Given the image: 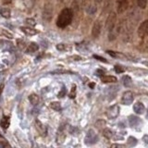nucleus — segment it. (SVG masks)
I'll use <instances>...</instances> for the list:
<instances>
[{
    "instance_id": "nucleus-1",
    "label": "nucleus",
    "mask_w": 148,
    "mask_h": 148,
    "mask_svg": "<svg viewBox=\"0 0 148 148\" xmlns=\"http://www.w3.org/2000/svg\"><path fill=\"white\" fill-rule=\"evenodd\" d=\"M73 18V13L71 8H64L63 10L60 12L58 15V21H57V25L59 28H65L68 25L71 24V22L72 21Z\"/></svg>"
},
{
    "instance_id": "nucleus-2",
    "label": "nucleus",
    "mask_w": 148,
    "mask_h": 148,
    "mask_svg": "<svg viewBox=\"0 0 148 148\" xmlns=\"http://www.w3.org/2000/svg\"><path fill=\"white\" fill-rule=\"evenodd\" d=\"M116 22H117V15H116L115 12H111L108 15V18H106V27L109 32H111L114 30Z\"/></svg>"
},
{
    "instance_id": "nucleus-3",
    "label": "nucleus",
    "mask_w": 148,
    "mask_h": 148,
    "mask_svg": "<svg viewBox=\"0 0 148 148\" xmlns=\"http://www.w3.org/2000/svg\"><path fill=\"white\" fill-rule=\"evenodd\" d=\"M53 17V7L52 5L47 3L45 5L43 9V18L46 21H50L51 18Z\"/></svg>"
},
{
    "instance_id": "nucleus-4",
    "label": "nucleus",
    "mask_w": 148,
    "mask_h": 148,
    "mask_svg": "<svg viewBox=\"0 0 148 148\" xmlns=\"http://www.w3.org/2000/svg\"><path fill=\"white\" fill-rule=\"evenodd\" d=\"M98 141V136L94 130H89L85 136V143L86 145H94Z\"/></svg>"
},
{
    "instance_id": "nucleus-5",
    "label": "nucleus",
    "mask_w": 148,
    "mask_h": 148,
    "mask_svg": "<svg viewBox=\"0 0 148 148\" xmlns=\"http://www.w3.org/2000/svg\"><path fill=\"white\" fill-rule=\"evenodd\" d=\"M137 34H138V36L141 37V38L148 36V20L143 21L141 23L140 26L138 27Z\"/></svg>"
},
{
    "instance_id": "nucleus-6",
    "label": "nucleus",
    "mask_w": 148,
    "mask_h": 148,
    "mask_svg": "<svg viewBox=\"0 0 148 148\" xmlns=\"http://www.w3.org/2000/svg\"><path fill=\"white\" fill-rule=\"evenodd\" d=\"M119 115V106L118 105H114L108 109L106 111V116L110 119H116Z\"/></svg>"
},
{
    "instance_id": "nucleus-7",
    "label": "nucleus",
    "mask_w": 148,
    "mask_h": 148,
    "mask_svg": "<svg viewBox=\"0 0 148 148\" xmlns=\"http://www.w3.org/2000/svg\"><path fill=\"white\" fill-rule=\"evenodd\" d=\"M133 99H134V96H133V94L132 92L131 91H126L122 95V97H121V103L123 105H131L132 104L133 102Z\"/></svg>"
},
{
    "instance_id": "nucleus-8",
    "label": "nucleus",
    "mask_w": 148,
    "mask_h": 148,
    "mask_svg": "<svg viewBox=\"0 0 148 148\" xmlns=\"http://www.w3.org/2000/svg\"><path fill=\"white\" fill-rule=\"evenodd\" d=\"M129 8V1L128 0H119L117 3V12L118 14H121L125 12Z\"/></svg>"
},
{
    "instance_id": "nucleus-9",
    "label": "nucleus",
    "mask_w": 148,
    "mask_h": 148,
    "mask_svg": "<svg viewBox=\"0 0 148 148\" xmlns=\"http://www.w3.org/2000/svg\"><path fill=\"white\" fill-rule=\"evenodd\" d=\"M100 34H101V24H100V22L97 21L95 22V24L92 25V35L94 38H98Z\"/></svg>"
},
{
    "instance_id": "nucleus-10",
    "label": "nucleus",
    "mask_w": 148,
    "mask_h": 148,
    "mask_svg": "<svg viewBox=\"0 0 148 148\" xmlns=\"http://www.w3.org/2000/svg\"><path fill=\"white\" fill-rule=\"evenodd\" d=\"M133 111L138 115H142L145 113V108L142 102H136V103L133 105Z\"/></svg>"
},
{
    "instance_id": "nucleus-11",
    "label": "nucleus",
    "mask_w": 148,
    "mask_h": 148,
    "mask_svg": "<svg viewBox=\"0 0 148 148\" xmlns=\"http://www.w3.org/2000/svg\"><path fill=\"white\" fill-rule=\"evenodd\" d=\"M21 30L22 32H24L26 35H30V36L35 35V34H38V31L32 29V28H31V27H25V26H23V27H21Z\"/></svg>"
},
{
    "instance_id": "nucleus-12",
    "label": "nucleus",
    "mask_w": 148,
    "mask_h": 148,
    "mask_svg": "<svg viewBox=\"0 0 148 148\" xmlns=\"http://www.w3.org/2000/svg\"><path fill=\"white\" fill-rule=\"evenodd\" d=\"M0 125L5 130H7L9 127V125H10V119H9L8 116H4L1 121H0Z\"/></svg>"
},
{
    "instance_id": "nucleus-13",
    "label": "nucleus",
    "mask_w": 148,
    "mask_h": 148,
    "mask_svg": "<svg viewBox=\"0 0 148 148\" xmlns=\"http://www.w3.org/2000/svg\"><path fill=\"white\" fill-rule=\"evenodd\" d=\"M38 49H39V45L36 43H31L29 46L26 48V53H29V54L34 53L36 51H38Z\"/></svg>"
},
{
    "instance_id": "nucleus-14",
    "label": "nucleus",
    "mask_w": 148,
    "mask_h": 148,
    "mask_svg": "<svg viewBox=\"0 0 148 148\" xmlns=\"http://www.w3.org/2000/svg\"><path fill=\"white\" fill-rule=\"evenodd\" d=\"M101 80L105 83H109V82H117L118 79L115 76H108V75H104L101 77Z\"/></svg>"
},
{
    "instance_id": "nucleus-15",
    "label": "nucleus",
    "mask_w": 148,
    "mask_h": 148,
    "mask_svg": "<svg viewBox=\"0 0 148 148\" xmlns=\"http://www.w3.org/2000/svg\"><path fill=\"white\" fill-rule=\"evenodd\" d=\"M29 101L32 106H36L39 103V96L36 94H32L29 95Z\"/></svg>"
},
{
    "instance_id": "nucleus-16",
    "label": "nucleus",
    "mask_w": 148,
    "mask_h": 148,
    "mask_svg": "<svg viewBox=\"0 0 148 148\" xmlns=\"http://www.w3.org/2000/svg\"><path fill=\"white\" fill-rule=\"evenodd\" d=\"M0 15H1L2 17H4V18H10V16H11V12H10V10H9L8 8H0Z\"/></svg>"
},
{
    "instance_id": "nucleus-17",
    "label": "nucleus",
    "mask_w": 148,
    "mask_h": 148,
    "mask_svg": "<svg viewBox=\"0 0 148 148\" xmlns=\"http://www.w3.org/2000/svg\"><path fill=\"white\" fill-rule=\"evenodd\" d=\"M122 82H123V85L125 87H131L132 85V80L130 76H123Z\"/></svg>"
},
{
    "instance_id": "nucleus-18",
    "label": "nucleus",
    "mask_w": 148,
    "mask_h": 148,
    "mask_svg": "<svg viewBox=\"0 0 148 148\" xmlns=\"http://www.w3.org/2000/svg\"><path fill=\"white\" fill-rule=\"evenodd\" d=\"M0 147L5 148V147H10V145L8 143V140L5 138L1 133H0Z\"/></svg>"
},
{
    "instance_id": "nucleus-19",
    "label": "nucleus",
    "mask_w": 148,
    "mask_h": 148,
    "mask_svg": "<svg viewBox=\"0 0 148 148\" xmlns=\"http://www.w3.org/2000/svg\"><path fill=\"white\" fill-rule=\"evenodd\" d=\"M0 36H5L8 39H13V34H10L8 30L2 29V28H0Z\"/></svg>"
},
{
    "instance_id": "nucleus-20",
    "label": "nucleus",
    "mask_w": 148,
    "mask_h": 148,
    "mask_svg": "<svg viewBox=\"0 0 148 148\" xmlns=\"http://www.w3.org/2000/svg\"><path fill=\"white\" fill-rule=\"evenodd\" d=\"M103 135L108 138V139H111L113 136H114V132L111 131L110 129H105L103 131Z\"/></svg>"
},
{
    "instance_id": "nucleus-21",
    "label": "nucleus",
    "mask_w": 148,
    "mask_h": 148,
    "mask_svg": "<svg viewBox=\"0 0 148 148\" xmlns=\"http://www.w3.org/2000/svg\"><path fill=\"white\" fill-rule=\"evenodd\" d=\"M129 121H130V125L133 127L140 122V119H139V118H137V117H133V116H132V117H130Z\"/></svg>"
},
{
    "instance_id": "nucleus-22",
    "label": "nucleus",
    "mask_w": 148,
    "mask_h": 148,
    "mask_svg": "<svg viewBox=\"0 0 148 148\" xmlns=\"http://www.w3.org/2000/svg\"><path fill=\"white\" fill-rule=\"evenodd\" d=\"M35 126H36V129L37 130H38V131H39V132L42 134V133H45L46 132L45 131V127H44V125L43 124H42L40 121H39V120H36V122H35Z\"/></svg>"
},
{
    "instance_id": "nucleus-23",
    "label": "nucleus",
    "mask_w": 148,
    "mask_h": 148,
    "mask_svg": "<svg viewBox=\"0 0 148 148\" xmlns=\"http://www.w3.org/2000/svg\"><path fill=\"white\" fill-rule=\"evenodd\" d=\"M50 106H51V108L56 111L61 110V105H60L59 102H52V103L50 104Z\"/></svg>"
},
{
    "instance_id": "nucleus-24",
    "label": "nucleus",
    "mask_w": 148,
    "mask_h": 148,
    "mask_svg": "<svg viewBox=\"0 0 148 148\" xmlns=\"http://www.w3.org/2000/svg\"><path fill=\"white\" fill-rule=\"evenodd\" d=\"M137 5L140 8L145 9L147 7V0H137Z\"/></svg>"
},
{
    "instance_id": "nucleus-25",
    "label": "nucleus",
    "mask_w": 148,
    "mask_h": 148,
    "mask_svg": "<svg viewBox=\"0 0 148 148\" xmlns=\"http://www.w3.org/2000/svg\"><path fill=\"white\" fill-rule=\"evenodd\" d=\"M64 140H65V134L63 132H58L57 136V143H62Z\"/></svg>"
},
{
    "instance_id": "nucleus-26",
    "label": "nucleus",
    "mask_w": 148,
    "mask_h": 148,
    "mask_svg": "<svg viewBox=\"0 0 148 148\" xmlns=\"http://www.w3.org/2000/svg\"><path fill=\"white\" fill-rule=\"evenodd\" d=\"M128 143L131 146H133V145H135L136 143H137V139L136 138H134V137H130L128 139Z\"/></svg>"
},
{
    "instance_id": "nucleus-27",
    "label": "nucleus",
    "mask_w": 148,
    "mask_h": 148,
    "mask_svg": "<svg viewBox=\"0 0 148 148\" xmlns=\"http://www.w3.org/2000/svg\"><path fill=\"white\" fill-rule=\"evenodd\" d=\"M75 96H76V85L73 84L72 85L71 92V95H69V97H71V98H75Z\"/></svg>"
},
{
    "instance_id": "nucleus-28",
    "label": "nucleus",
    "mask_w": 148,
    "mask_h": 148,
    "mask_svg": "<svg viewBox=\"0 0 148 148\" xmlns=\"http://www.w3.org/2000/svg\"><path fill=\"white\" fill-rule=\"evenodd\" d=\"M105 125H106V121H105V120H98V121L95 123V126L97 128H101V127L105 126Z\"/></svg>"
},
{
    "instance_id": "nucleus-29",
    "label": "nucleus",
    "mask_w": 148,
    "mask_h": 148,
    "mask_svg": "<svg viewBox=\"0 0 148 148\" xmlns=\"http://www.w3.org/2000/svg\"><path fill=\"white\" fill-rule=\"evenodd\" d=\"M87 12L89 14H94L96 12V8L95 6H91V7H89V8L87 9Z\"/></svg>"
},
{
    "instance_id": "nucleus-30",
    "label": "nucleus",
    "mask_w": 148,
    "mask_h": 148,
    "mask_svg": "<svg viewBox=\"0 0 148 148\" xmlns=\"http://www.w3.org/2000/svg\"><path fill=\"white\" fill-rule=\"evenodd\" d=\"M65 95H66V88H65V86L64 87H62V89H61V91L59 92V94H58V97H63Z\"/></svg>"
},
{
    "instance_id": "nucleus-31",
    "label": "nucleus",
    "mask_w": 148,
    "mask_h": 148,
    "mask_svg": "<svg viewBox=\"0 0 148 148\" xmlns=\"http://www.w3.org/2000/svg\"><path fill=\"white\" fill-rule=\"evenodd\" d=\"M26 22H27L29 25H32V26H34V25H35V21L34 20V18H27V20H26Z\"/></svg>"
},
{
    "instance_id": "nucleus-32",
    "label": "nucleus",
    "mask_w": 148,
    "mask_h": 148,
    "mask_svg": "<svg viewBox=\"0 0 148 148\" xmlns=\"http://www.w3.org/2000/svg\"><path fill=\"white\" fill-rule=\"evenodd\" d=\"M65 48H66V45H65L64 44H59L57 45V49L59 50V51H63Z\"/></svg>"
},
{
    "instance_id": "nucleus-33",
    "label": "nucleus",
    "mask_w": 148,
    "mask_h": 148,
    "mask_svg": "<svg viewBox=\"0 0 148 148\" xmlns=\"http://www.w3.org/2000/svg\"><path fill=\"white\" fill-rule=\"evenodd\" d=\"M115 71H116V72L121 73V72L124 71V69H121V67H120V66H115Z\"/></svg>"
},
{
    "instance_id": "nucleus-34",
    "label": "nucleus",
    "mask_w": 148,
    "mask_h": 148,
    "mask_svg": "<svg viewBox=\"0 0 148 148\" xmlns=\"http://www.w3.org/2000/svg\"><path fill=\"white\" fill-rule=\"evenodd\" d=\"M94 57L95 58H97L98 60H100V61H102V62H105V63H106L108 61H106V60L104 58H101V57H99V56H96V55H95Z\"/></svg>"
},
{
    "instance_id": "nucleus-35",
    "label": "nucleus",
    "mask_w": 148,
    "mask_h": 148,
    "mask_svg": "<svg viewBox=\"0 0 148 148\" xmlns=\"http://www.w3.org/2000/svg\"><path fill=\"white\" fill-rule=\"evenodd\" d=\"M1 2L3 5H9L12 2V0H1Z\"/></svg>"
},
{
    "instance_id": "nucleus-36",
    "label": "nucleus",
    "mask_w": 148,
    "mask_h": 148,
    "mask_svg": "<svg viewBox=\"0 0 148 148\" xmlns=\"http://www.w3.org/2000/svg\"><path fill=\"white\" fill-rule=\"evenodd\" d=\"M4 84L3 83H1V84H0V96H1V94L3 92V90H4Z\"/></svg>"
},
{
    "instance_id": "nucleus-37",
    "label": "nucleus",
    "mask_w": 148,
    "mask_h": 148,
    "mask_svg": "<svg viewBox=\"0 0 148 148\" xmlns=\"http://www.w3.org/2000/svg\"><path fill=\"white\" fill-rule=\"evenodd\" d=\"M111 147H124V145H112Z\"/></svg>"
},
{
    "instance_id": "nucleus-38",
    "label": "nucleus",
    "mask_w": 148,
    "mask_h": 148,
    "mask_svg": "<svg viewBox=\"0 0 148 148\" xmlns=\"http://www.w3.org/2000/svg\"><path fill=\"white\" fill-rule=\"evenodd\" d=\"M103 0H95V2H97V3H101Z\"/></svg>"
},
{
    "instance_id": "nucleus-39",
    "label": "nucleus",
    "mask_w": 148,
    "mask_h": 148,
    "mask_svg": "<svg viewBox=\"0 0 148 148\" xmlns=\"http://www.w3.org/2000/svg\"><path fill=\"white\" fill-rule=\"evenodd\" d=\"M95 86V84H92V83H91V84H90V87H94Z\"/></svg>"
}]
</instances>
